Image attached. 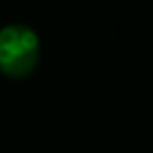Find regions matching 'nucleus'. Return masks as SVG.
I'll use <instances>...</instances> for the list:
<instances>
[{
  "label": "nucleus",
  "instance_id": "1",
  "mask_svg": "<svg viewBox=\"0 0 153 153\" xmlns=\"http://www.w3.org/2000/svg\"><path fill=\"white\" fill-rule=\"evenodd\" d=\"M41 60V38L26 24L0 29V72L10 79L29 76Z\"/></svg>",
  "mask_w": 153,
  "mask_h": 153
}]
</instances>
